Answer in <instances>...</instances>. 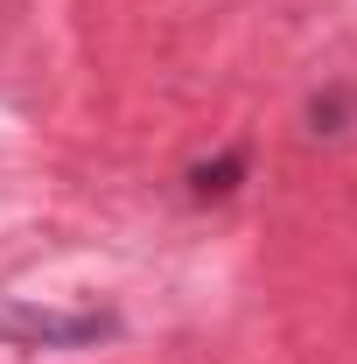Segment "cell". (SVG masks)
Here are the masks:
<instances>
[{
  "label": "cell",
  "instance_id": "6da1fadb",
  "mask_svg": "<svg viewBox=\"0 0 357 364\" xmlns=\"http://www.w3.org/2000/svg\"><path fill=\"white\" fill-rule=\"evenodd\" d=\"M112 309H43V301H0V350H91L112 343Z\"/></svg>",
  "mask_w": 357,
  "mask_h": 364
},
{
  "label": "cell",
  "instance_id": "7a4b0ae2",
  "mask_svg": "<svg viewBox=\"0 0 357 364\" xmlns=\"http://www.w3.org/2000/svg\"><path fill=\"white\" fill-rule=\"evenodd\" d=\"M238 176H245V147H224L218 161H196V168H189V196H196V203L231 196V189H238Z\"/></svg>",
  "mask_w": 357,
  "mask_h": 364
},
{
  "label": "cell",
  "instance_id": "3957f363",
  "mask_svg": "<svg viewBox=\"0 0 357 364\" xmlns=\"http://www.w3.org/2000/svg\"><path fill=\"white\" fill-rule=\"evenodd\" d=\"M343 112H351V91H322V98L309 105L315 134H343Z\"/></svg>",
  "mask_w": 357,
  "mask_h": 364
}]
</instances>
